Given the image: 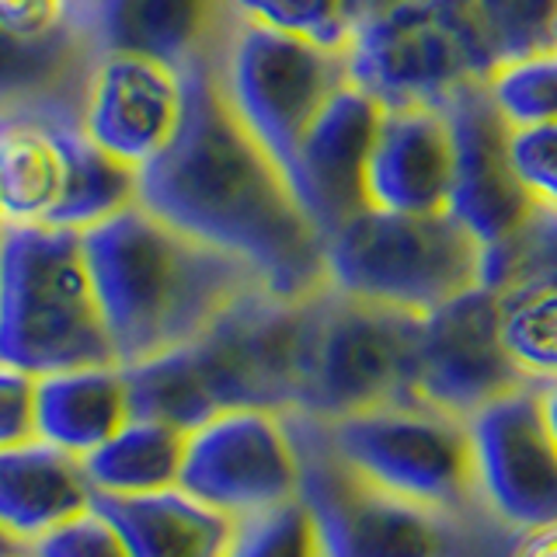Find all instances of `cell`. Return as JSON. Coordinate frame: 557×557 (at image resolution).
<instances>
[{"mask_svg": "<svg viewBox=\"0 0 557 557\" xmlns=\"http://www.w3.org/2000/svg\"><path fill=\"white\" fill-rule=\"evenodd\" d=\"M185 112L171 144L139 168V206L244 261L269 293L307 300L327 286L324 240L269 150L220 84L216 63L182 74Z\"/></svg>", "mask_w": 557, "mask_h": 557, "instance_id": "6da1fadb", "label": "cell"}, {"mask_svg": "<svg viewBox=\"0 0 557 557\" xmlns=\"http://www.w3.org/2000/svg\"><path fill=\"white\" fill-rule=\"evenodd\" d=\"M119 366H139L196 342L237 300L265 289L244 261L209 248L144 206L84 231Z\"/></svg>", "mask_w": 557, "mask_h": 557, "instance_id": "7a4b0ae2", "label": "cell"}, {"mask_svg": "<svg viewBox=\"0 0 557 557\" xmlns=\"http://www.w3.org/2000/svg\"><path fill=\"white\" fill-rule=\"evenodd\" d=\"M304 300L255 289L196 342L126 366L133 418L199 429L237 408L293 411L300 391Z\"/></svg>", "mask_w": 557, "mask_h": 557, "instance_id": "3957f363", "label": "cell"}, {"mask_svg": "<svg viewBox=\"0 0 557 557\" xmlns=\"http://www.w3.org/2000/svg\"><path fill=\"white\" fill-rule=\"evenodd\" d=\"M84 231L14 223L0 231V366L52 376L115 366Z\"/></svg>", "mask_w": 557, "mask_h": 557, "instance_id": "277c9868", "label": "cell"}, {"mask_svg": "<svg viewBox=\"0 0 557 557\" xmlns=\"http://www.w3.org/2000/svg\"><path fill=\"white\" fill-rule=\"evenodd\" d=\"M300 457V502L324 557H512L519 533L487 512H446L397 498L348 470L313 418L286 411Z\"/></svg>", "mask_w": 557, "mask_h": 557, "instance_id": "5b68a950", "label": "cell"}, {"mask_svg": "<svg viewBox=\"0 0 557 557\" xmlns=\"http://www.w3.org/2000/svg\"><path fill=\"white\" fill-rule=\"evenodd\" d=\"M327 286L411 318L481 286V244L443 213L366 209L324 240Z\"/></svg>", "mask_w": 557, "mask_h": 557, "instance_id": "8992f818", "label": "cell"}, {"mask_svg": "<svg viewBox=\"0 0 557 557\" xmlns=\"http://www.w3.org/2000/svg\"><path fill=\"white\" fill-rule=\"evenodd\" d=\"M422 318L376 307L338 289L304 300V352L296 408L318 422L414 400V356Z\"/></svg>", "mask_w": 557, "mask_h": 557, "instance_id": "52a82bcc", "label": "cell"}, {"mask_svg": "<svg viewBox=\"0 0 557 557\" xmlns=\"http://www.w3.org/2000/svg\"><path fill=\"white\" fill-rule=\"evenodd\" d=\"M318 425L338 460L383 492L446 512L484 509L467 418L425 400H391Z\"/></svg>", "mask_w": 557, "mask_h": 557, "instance_id": "ba28073f", "label": "cell"}, {"mask_svg": "<svg viewBox=\"0 0 557 557\" xmlns=\"http://www.w3.org/2000/svg\"><path fill=\"white\" fill-rule=\"evenodd\" d=\"M348 77L383 109L443 104L492 77V57L463 0H418L352 32Z\"/></svg>", "mask_w": 557, "mask_h": 557, "instance_id": "9c48e42d", "label": "cell"}, {"mask_svg": "<svg viewBox=\"0 0 557 557\" xmlns=\"http://www.w3.org/2000/svg\"><path fill=\"white\" fill-rule=\"evenodd\" d=\"M220 84L240 122L289 182L307 129L352 77L345 49L240 22L220 63Z\"/></svg>", "mask_w": 557, "mask_h": 557, "instance_id": "30bf717a", "label": "cell"}, {"mask_svg": "<svg viewBox=\"0 0 557 557\" xmlns=\"http://www.w3.org/2000/svg\"><path fill=\"white\" fill-rule=\"evenodd\" d=\"M178 487L231 519L300 498V457L286 411L237 408L191 429Z\"/></svg>", "mask_w": 557, "mask_h": 557, "instance_id": "8fae6325", "label": "cell"}, {"mask_svg": "<svg viewBox=\"0 0 557 557\" xmlns=\"http://www.w3.org/2000/svg\"><path fill=\"white\" fill-rule=\"evenodd\" d=\"M481 505L512 533L557 522V429L547 391L519 387L467 418Z\"/></svg>", "mask_w": 557, "mask_h": 557, "instance_id": "7c38bea8", "label": "cell"}, {"mask_svg": "<svg viewBox=\"0 0 557 557\" xmlns=\"http://www.w3.org/2000/svg\"><path fill=\"white\" fill-rule=\"evenodd\" d=\"M530 387L502 345L495 293L470 289L418 327L414 400L470 418L495 397Z\"/></svg>", "mask_w": 557, "mask_h": 557, "instance_id": "4fadbf2b", "label": "cell"}, {"mask_svg": "<svg viewBox=\"0 0 557 557\" xmlns=\"http://www.w3.org/2000/svg\"><path fill=\"white\" fill-rule=\"evenodd\" d=\"M453 129V191L449 213L481 248L505 237L540 202L519 178L512 157V126L487 98L484 84H467L446 104Z\"/></svg>", "mask_w": 557, "mask_h": 557, "instance_id": "5bb4252c", "label": "cell"}, {"mask_svg": "<svg viewBox=\"0 0 557 557\" xmlns=\"http://www.w3.org/2000/svg\"><path fill=\"white\" fill-rule=\"evenodd\" d=\"M383 104L345 84L307 129L289 168V188L313 231L327 240L370 209V157Z\"/></svg>", "mask_w": 557, "mask_h": 557, "instance_id": "9a60e30c", "label": "cell"}, {"mask_svg": "<svg viewBox=\"0 0 557 557\" xmlns=\"http://www.w3.org/2000/svg\"><path fill=\"white\" fill-rule=\"evenodd\" d=\"M185 81L139 52H101L87 87L84 133L133 168L150 164L182 126Z\"/></svg>", "mask_w": 557, "mask_h": 557, "instance_id": "2e32d148", "label": "cell"}, {"mask_svg": "<svg viewBox=\"0 0 557 557\" xmlns=\"http://www.w3.org/2000/svg\"><path fill=\"white\" fill-rule=\"evenodd\" d=\"M101 49L70 4L63 25L22 35L0 28V122L84 129V104Z\"/></svg>", "mask_w": 557, "mask_h": 557, "instance_id": "e0dca14e", "label": "cell"}, {"mask_svg": "<svg viewBox=\"0 0 557 557\" xmlns=\"http://www.w3.org/2000/svg\"><path fill=\"white\" fill-rule=\"evenodd\" d=\"M101 52H139L171 70L223 63L240 25L234 0H70Z\"/></svg>", "mask_w": 557, "mask_h": 557, "instance_id": "ac0fdd59", "label": "cell"}, {"mask_svg": "<svg viewBox=\"0 0 557 557\" xmlns=\"http://www.w3.org/2000/svg\"><path fill=\"white\" fill-rule=\"evenodd\" d=\"M453 129L446 109L391 104L370 157V206L394 213H443L453 191Z\"/></svg>", "mask_w": 557, "mask_h": 557, "instance_id": "d6986e66", "label": "cell"}, {"mask_svg": "<svg viewBox=\"0 0 557 557\" xmlns=\"http://www.w3.org/2000/svg\"><path fill=\"white\" fill-rule=\"evenodd\" d=\"M95 487L84 460L42 440L0 449V522L35 544L91 509Z\"/></svg>", "mask_w": 557, "mask_h": 557, "instance_id": "ffe728a7", "label": "cell"}, {"mask_svg": "<svg viewBox=\"0 0 557 557\" xmlns=\"http://www.w3.org/2000/svg\"><path fill=\"white\" fill-rule=\"evenodd\" d=\"M91 509L112 522L129 557H226L237 519L182 487L150 495H98Z\"/></svg>", "mask_w": 557, "mask_h": 557, "instance_id": "44dd1931", "label": "cell"}, {"mask_svg": "<svg viewBox=\"0 0 557 557\" xmlns=\"http://www.w3.org/2000/svg\"><path fill=\"white\" fill-rule=\"evenodd\" d=\"M35 418L42 443L84 460L133 418L126 366H84L39 376Z\"/></svg>", "mask_w": 557, "mask_h": 557, "instance_id": "7402d4cb", "label": "cell"}, {"mask_svg": "<svg viewBox=\"0 0 557 557\" xmlns=\"http://www.w3.org/2000/svg\"><path fill=\"white\" fill-rule=\"evenodd\" d=\"M66 129L77 126L0 122V202L8 226H49L66 185Z\"/></svg>", "mask_w": 557, "mask_h": 557, "instance_id": "603a6c76", "label": "cell"}, {"mask_svg": "<svg viewBox=\"0 0 557 557\" xmlns=\"http://www.w3.org/2000/svg\"><path fill=\"white\" fill-rule=\"evenodd\" d=\"M188 432L153 418H129L109 443L84 457L98 495H150L178 487Z\"/></svg>", "mask_w": 557, "mask_h": 557, "instance_id": "cb8c5ba5", "label": "cell"}, {"mask_svg": "<svg viewBox=\"0 0 557 557\" xmlns=\"http://www.w3.org/2000/svg\"><path fill=\"white\" fill-rule=\"evenodd\" d=\"M139 202V168L101 150L84 129H66V185L49 226L91 231Z\"/></svg>", "mask_w": 557, "mask_h": 557, "instance_id": "d4e9b609", "label": "cell"}, {"mask_svg": "<svg viewBox=\"0 0 557 557\" xmlns=\"http://www.w3.org/2000/svg\"><path fill=\"white\" fill-rule=\"evenodd\" d=\"M502 345L530 387H557V286L495 293Z\"/></svg>", "mask_w": 557, "mask_h": 557, "instance_id": "484cf974", "label": "cell"}, {"mask_svg": "<svg viewBox=\"0 0 557 557\" xmlns=\"http://www.w3.org/2000/svg\"><path fill=\"white\" fill-rule=\"evenodd\" d=\"M481 286L487 293L557 286V206L536 202L509 234L481 248Z\"/></svg>", "mask_w": 557, "mask_h": 557, "instance_id": "4316f807", "label": "cell"}, {"mask_svg": "<svg viewBox=\"0 0 557 557\" xmlns=\"http://www.w3.org/2000/svg\"><path fill=\"white\" fill-rule=\"evenodd\" d=\"M495 66L557 46V0H463Z\"/></svg>", "mask_w": 557, "mask_h": 557, "instance_id": "83f0119b", "label": "cell"}, {"mask_svg": "<svg viewBox=\"0 0 557 557\" xmlns=\"http://www.w3.org/2000/svg\"><path fill=\"white\" fill-rule=\"evenodd\" d=\"M487 98L512 129H536L557 122V49L509 60L484 81Z\"/></svg>", "mask_w": 557, "mask_h": 557, "instance_id": "f1b7e54d", "label": "cell"}, {"mask_svg": "<svg viewBox=\"0 0 557 557\" xmlns=\"http://www.w3.org/2000/svg\"><path fill=\"white\" fill-rule=\"evenodd\" d=\"M226 557H324V544L310 509L293 498L278 509L237 519Z\"/></svg>", "mask_w": 557, "mask_h": 557, "instance_id": "f546056e", "label": "cell"}, {"mask_svg": "<svg viewBox=\"0 0 557 557\" xmlns=\"http://www.w3.org/2000/svg\"><path fill=\"white\" fill-rule=\"evenodd\" d=\"M240 22L310 39L327 49H348L352 22L345 14V0H234Z\"/></svg>", "mask_w": 557, "mask_h": 557, "instance_id": "4dcf8cb0", "label": "cell"}, {"mask_svg": "<svg viewBox=\"0 0 557 557\" xmlns=\"http://www.w3.org/2000/svg\"><path fill=\"white\" fill-rule=\"evenodd\" d=\"M28 557H129V550L109 519L87 509L28 544Z\"/></svg>", "mask_w": 557, "mask_h": 557, "instance_id": "1f68e13d", "label": "cell"}, {"mask_svg": "<svg viewBox=\"0 0 557 557\" xmlns=\"http://www.w3.org/2000/svg\"><path fill=\"white\" fill-rule=\"evenodd\" d=\"M512 157L519 178L533 196L557 206V122L536 129H512Z\"/></svg>", "mask_w": 557, "mask_h": 557, "instance_id": "d6a6232c", "label": "cell"}, {"mask_svg": "<svg viewBox=\"0 0 557 557\" xmlns=\"http://www.w3.org/2000/svg\"><path fill=\"white\" fill-rule=\"evenodd\" d=\"M35 387H39V376L0 366V449L39 440Z\"/></svg>", "mask_w": 557, "mask_h": 557, "instance_id": "836d02e7", "label": "cell"}, {"mask_svg": "<svg viewBox=\"0 0 557 557\" xmlns=\"http://www.w3.org/2000/svg\"><path fill=\"white\" fill-rule=\"evenodd\" d=\"M70 17V0H0V28L39 35L63 25Z\"/></svg>", "mask_w": 557, "mask_h": 557, "instance_id": "e575fe53", "label": "cell"}, {"mask_svg": "<svg viewBox=\"0 0 557 557\" xmlns=\"http://www.w3.org/2000/svg\"><path fill=\"white\" fill-rule=\"evenodd\" d=\"M408 4H418V0H345V14L348 22H352V32L376 22V17L391 14L397 8H408Z\"/></svg>", "mask_w": 557, "mask_h": 557, "instance_id": "d590c367", "label": "cell"}, {"mask_svg": "<svg viewBox=\"0 0 557 557\" xmlns=\"http://www.w3.org/2000/svg\"><path fill=\"white\" fill-rule=\"evenodd\" d=\"M512 557H557V522L544 530L522 533Z\"/></svg>", "mask_w": 557, "mask_h": 557, "instance_id": "8d00e7d4", "label": "cell"}, {"mask_svg": "<svg viewBox=\"0 0 557 557\" xmlns=\"http://www.w3.org/2000/svg\"><path fill=\"white\" fill-rule=\"evenodd\" d=\"M0 557H28V544L0 522Z\"/></svg>", "mask_w": 557, "mask_h": 557, "instance_id": "74e56055", "label": "cell"}, {"mask_svg": "<svg viewBox=\"0 0 557 557\" xmlns=\"http://www.w3.org/2000/svg\"><path fill=\"white\" fill-rule=\"evenodd\" d=\"M547 408H550V422H554V429H557V387L547 391Z\"/></svg>", "mask_w": 557, "mask_h": 557, "instance_id": "f35d334b", "label": "cell"}, {"mask_svg": "<svg viewBox=\"0 0 557 557\" xmlns=\"http://www.w3.org/2000/svg\"><path fill=\"white\" fill-rule=\"evenodd\" d=\"M8 226V220H4V202H0V231Z\"/></svg>", "mask_w": 557, "mask_h": 557, "instance_id": "ab89813d", "label": "cell"}, {"mask_svg": "<svg viewBox=\"0 0 557 557\" xmlns=\"http://www.w3.org/2000/svg\"><path fill=\"white\" fill-rule=\"evenodd\" d=\"M554 49H557V46H554Z\"/></svg>", "mask_w": 557, "mask_h": 557, "instance_id": "60d3db41", "label": "cell"}]
</instances>
